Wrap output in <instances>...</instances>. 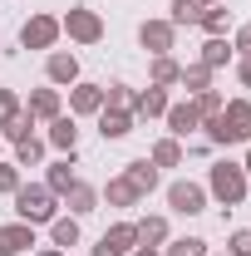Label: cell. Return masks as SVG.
Listing matches in <instances>:
<instances>
[{"instance_id":"obj_34","label":"cell","mask_w":251,"mask_h":256,"mask_svg":"<svg viewBox=\"0 0 251 256\" xmlns=\"http://www.w3.org/2000/svg\"><path fill=\"white\" fill-rule=\"evenodd\" d=\"M226 256H251V232L246 226H236V232L226 236Z\"/></svg>"},{"instance_id":"obj_42","label":"cell","mask_w":251,"mask_h":256,"mask_svg":"<svg viewBox=\"0 0 251 256\" xmlns=\"http://www.w3.org/2000/svg\"><path fill=\"white\" fill-rule=\"evenodd\" d=\"M202 5H222V0H202Z\"/></svg>"},{"instance_id":"obj_30","label":"cell","mask_w":251,"mask_h":256,"mask_svg":"<svg viewBox=\"0 0 251 256\" xmlns=\"http://www.w3.org/2000/svg\"><path fill=\"white\" fill-rule=\"evenodd\" d=\"M30 128H34V118L25 114V108H20V114H10V118L0 124V133H5L10 143H25V138H30Z\"/></svg>"},{"instance_id":"obj_22","label":"cell","mask_w":251,"mask_h":256,"mask_svg":"<svg viewBox=\"0 0 251 256\" xmlns=\"http://www.w3.org/2000/svg\"><path fill=\"white\" fill-rule=\"evenodd\" d=\"M148 162H153V168H182V138H158Z\"/></svg>"},{"instance_id":"obj_2","label":"cell","mask_w":251,"mask_h":256,"mask_svg":"<svg viewBox=\"0 0 251 256\" xmlns=\"http://www.w3.org/2000/svg\"><path fill=\"white\" fill-rule=\"evenodd\" d=\"M15 217L30 226H50L60 217V197L44 188V182H20L15 188Z\"/></svg>"},{"instance_id":"obj_39","label":"cell","mask_w":251,"mask_h":256,"mask_svg":"<svg viewBox=\"0 0 251 256\" xmlns=\"http://www.w3.org/2000/svg\"><path fill=\"white\" fill-rule=\"evenodd\" d=\"M128 256H162V252H158V246H133Z\"/></svg>"},{"instance_id":"obj_19","label":"cell","mask_w":251,"mask_h":256,"mask_svg":"<svg viewBox=\"0 0 251 256\" xmlns=\"http://www.w3.org/2000/svg\"><path fill=\"white\" fill-rule=\"evenodd\" d=\"M124 178L133 182V192H138V197H148V192L158 188V168H153L148 158H133V162L124 168Z\"/></svg>"},{"instance_id":"obj_9","label":"cell","mask_w":251,"mask_h":256,"mask_svg":"<svg viewBox=\"0 0 251 256\" xmlns=\"http://www.w3.org/2000/svg\"><path fill=\"white\" fill-rule=\"evenodd\" d=\"M168 138H188L202 128V114H197V98H182V104H168Z\"/></svg>"},{"instance_id":"obj_12","label":"cell","mask_w":251,"mask_h":256,"mask_svg":"<svg viewBox=\"0 0 251 256\" xmlns=\"http://www.w3.org/2000/svg\"><path fill=\"white\" fill-rule=\"evenodd\" d=\"M34 246V226L30 222H5L0 226V256H25Z\"/></svg>"},{"instance_id":"obj_28","label":"cell","mask_w":251,"mask_h":256,"mask_svg":"<svg viewBox=\"0 0 251 256\" xmlns=\"http://www.w3.org/2000/svg\"><path fill=\"white\" fill-rule=\"evenodd\" d=\"M40 162H44V143H40V138H25V143H15V168H40Z\"/></svg>"},{"instance_id":"obj_18","label":"cell","mask_w":251,"mask_h":256,"mask_svg":"<svg viewBox=\"0 0 251 256\" xmlns=\"http://www.w3.org/2000/svg\"><path fill=\"white\" fill-rule=\"evenodd\" d=\"M98 197H104L108 207H138V202H143V197L133 192V182H128L124 172H118V178H108V182H104V192H98Z\"/></svg>"},{"instance_id":"obj_21","label":"cell","mask_w":251,"mask_h":256,"mask_svg":"<svg viewBox=\"0 0 251 256\" xmlns=\"http://www.w3.org/2000/svg\"><path fill=\"white\" fill-rule=\"evenodd\" d=\"M236 60V50H232V40L226 34H207V44H202V64L207 69H222V64Z\"/></svg>"},{"instance_id":"obj_32","label":"cell","mask_w":251,"mask_h":256,"mask_svg":"<svg viewBox=\"0 0 251 256\" xmlns=\"http://www.w3.org/2000/svg\"><path fill=\"white\" fill-rule=\"evenodd\" d=\"M162 256H207V242L202 236H178V242H168Z\"/></svg>"},{"instance_id":"obj_1","label":"cell","mask_w":251,"mask_h":256,"mask_svg":"<svg viewBox=\"0 0 251 256\" xmlns=\"http://www.w3.org/2000/svg\"><path fill=\"white\" fill-rule=\"evenodd\" d=\"M207 138L217 148H232V143H251V98H232L217 118H202Z\"/></svg>"},{"instance_id":"obj_16","label":"cell","mask_w":251,"mask_h":256,"mask_svg":"<svg viewBox=\"0 0 251 256\" xmlns=\"http://www.w3.org/2000/svg\"><path fill=\"white\" fill-rule=\"evenodd\" d=\"M94 118H98V133H104L108 143H118V138L133 133V114H128V108H98Z\"/></svg>"},{"instance_id":"obj_23","label":"cell","mask_w":251,"mask_h":256,"mask_svg":"<svg viewBox=\"0 0 251 256\" xmlns=\"http://www.w3.org/2000/svg\"><path fill=\"white\" fill-rule=\"evenodd\" d=\"M69 182H74V153H64L60 162H50V178H44V188L54 192V197H64V192H69Z\"/></svg>"},{"instance_id":"obj_26","label":"cell","mask_w":251,"mask_h":256,"mask_svg":"<svg viewBox=\"0 0 251 256\" xmlns=\"http://www.w3.org/2000/svg\"><path fill=\"white\" fill-rule=\"evenodd\" d=\"M133 226H138V246H162L168 242V217H143Z\"/></svg>"},{"instance_id":"obj_3","label":"cell","mask_w":251,"mask_h":256,"mask_svg":"<svg viewBox=\"0 0 251 256\" xmlns=\"http://www.w3.org/2000/svg\"><path fill=\"white\" fill-rule=\"evenodd\" d=\"M246 172H242V162H232V158H222L207 168V197H217L222 207H242L246 202Z\"/></svg>"},{"instance_id":"obj_10","label":"cell","mask_w":251,"mask_h":256,"mask_svg":"<svg viewBox=\"0 0 251 256\" xmlns=\"http://www.w3.org/2000/svg\"><path fill=\"white\" fill-rule=\"evenodd\" d=\"M104 108V84H89V79H79V84H69V114H79V118H89Z\"/></svg>"},{"instance_id":"obj_35","label":"cell","mask_w":251,"mask_h":256,"mask_svg":"<svg viewBox=\"0 0 251 256\" xmlns=\"http://www.w3.org/2000/svg\"><path fill=\"white\" fill-rule=\"evenodd\" d=\"M232 50H236V60H251V20H246V25H236V34H232Z\"/></svg>"},{"instance_id":"obj_33","label":"cell","mask_w":251,"mask_h":256,"mask_svg":"<svg viewBox=\"0 0 251 256\" xmlns=\"http://www.w3.org/2000/svg\"><path fill=\"white\" fill-rule=\"evenodd\" d=\"M197 98V114H202V118H217L222 108H226V98L217 94V89H202V94H192Z\"/></svg>"},{"instance_id":"obj_6","label":"cell","mask_w":251,"mask_h":256,"mask_svg":"<svg viewBox=\"0 0 251 256\" xmlns=\"http://www.w3.org/2000/svg\"><path fill=\"white\" fill-rule=\"evenodd\" d=\"M54 40H60V20L54 15H30L20 25V44L25 50H54Z\"/></svg>"},{"instance_id":"obj_29","label":"cell","mask_w":251,"mask_h":256,"mask_svg":"<svg viewBox=\"0 0 251 256\" xmlns=\"http://www.w3.org/2000/svg\"><path fill=\"white\" fill-rule=\"evenodd\" d=\"M168 10H172V15H168V20H172V25H197V20H202V10H207V5H202V0H172V5H168Z\"/></svg>"},{"instance_id":"obj_38","label":"cell","mask_w":251,"mask_h":256,"mask_svg":"<svg viewBox=\"0 0 251 256\" xmlns=\"http://www.w3.org/2000/svg\"><path fill=\"white\" fill-rule=\"evenodd\" d=\"M236 79H242V84L251 89V60H242V64H236Z\"/></svg>"},{"instance_id":"obj_37","label":"cell","mask_w":251,"mask_h":256,"mask_svg":"<svg viewBox=\"0 0 251 256\" xmlns=\"http://www.w3.org/2000/svg\"><path fill=\"white\" fill-rule=\"evenodd\" d=\"M10 114H20V98H15V89H0V124H5Z\"/></svg>"},{"instance_id":"obj_4","label":"cell","mask_w":251,"mask_h":256,"mask_svg":"<svg viewBox=\"0 0 251 256\" xmlns=\"http://www.w3.org/2000/svg\"><path fill=\"white\" fill-rule=\"evenodd\" d=\"M60 34H69L74 44H98L104 40V20H98V10H89V5H74L60 20Z\"/></svg>"},{"instance_id":"obj_5","label":"cell","mask_w":251,"mask_h":256,"mask_svg":"<svg viewBox=\"0 0 251 256\" xmlns=\"http://www.w3.org/2000/svg\"><path fill=\"white\" fill-rule=\"evenodd\" d=\"M168 207L182 217H197V212H207V188L192 178H178V182H168Z\"/></svg>"},{"instance_id":"obj_27","label":"cell","mask_w":251,"mask_h":256,"mask_svg":"<svg viewBox=\"0 0 251 256\" xmlns=\"http://www.w3.org/2000/svg\"><path fill=\"white\" fill-rule=\"evenodd\" d=\"M197 25H202L207 34H226V30H232V10H226V5H207Z\"/></svg>"},{"instance_id":"obj_20","label":"cell","mask_w":251,"mask_h":256,"mask_svg":"<svg viewBox=\"0 0 251 256\" xmlns=\"http://www.w3.org/2000/svg\"><path fill=\"white\" fill-rule=\"evenodd\" d=\"M178 74H182V64L172 60V54H153V64H148V84L172 89V84H178Z\"/></svg>"},{"instance_id":"obj_11","label":"cell","mask_w":251,"mask_h":256,"mask_svg":"<svg viewBox=\"0 0 251 256\" xmlns=\"http://www.w3.org/2000/svg\"><path fill=\"white\" fill-rule=\"evenodd\" d=\"M44 79H50L54 89L79 84V60H74V54H64V50H50V60H44Z\"/></svg>"},{"instance_id":"obj_14","label":"cell","mask_w":251,"mask_h":256,"mask_svg":"<svg viewBox=\"0 0 251 256\" xmlns=\"http://www.w3.org/2000/svg\"><path fill=\"white\" fill-rule=\"evenodd\" d=\"M25 114H30L34 124H50V118H60V89H54V84H50V89H30Z\"/></svg>"},{"instance_id":"obj_31","label":"cell","mask_w":251,"mask_h":256,"mask_svg":"<svg viewBox=\"0 0 251 256\" xmlns=\"http://www.w3.org/2000/svg\"><path fill=\"white\" fill-rule=\"evenodd\" d=\"M104 108H128L133 114V89L128 84H104Z\"/></svg>"},{"instance_id":"obj_36","label":"cell","mask_w":251,"mask_h":256,"mask_svg":"<svg viewBox=\"0 0 251 256\" xmlns=\"http://www.w3.org/2000/svg\"><path fill=\"white\" fill-rule=\"evenodd\" d=\"M15 188H20V168H15V162H0V192L15 197Z\"/></svg>"},{"instance_id":"obj_40","label":"cell","mask_w":251,"mask_h":256,"mask_svg":"<svg viewBox=\"0 0 251 256\" xmlns=\"http://www.w3.org/2000/svg\"><path fill=\"white\" fill-rule=\"evenodd\" d=\"M242 172H246V182H251V143H246V158H242Z\"/></svg>"},{"instance_id":"obj_7","label":"cell","mask_w":251,"mask_h":256,"mask_svg":"<svg viewBox=\"0 0 251 256\" xmlns=\"http://www.w3.org/2000/svg\"><path fill=\"white\" fill-rule=\"evenodd\" d=\"M138 44H143L148 54H172L178 25H172V20H143V25H138Z\"/></svg>"},{"instance_id":"obj_41","label":"cell","mask_w":251,"mask_h":256,"mask_svg":"<svg viewBox=\"0 0 251 256\" xmlns=\"http://www.w3.org/2000/svg\"><path fill=\"white\" fill-rule=\"evenodd\" d=\"M34 256H64V252H60V246H44V252H34Z\"/></svg>"},{"instance_id":"obj_13","label":"cell","mask_w":251,"mask_h":256,"mask_svg":"<svg viewBox=\"0 0 251 256\" xmlns=\"http://www.w3.org/2000/svg\"><path fill=\"white\" fill-rule=\"evenodd\" d=\"M64 207H69V217H89V212H98V188H89V182H69V192H64Z\"/></svg>"},{"instance_id":"obj_8","label":"cell","mask_w":251,"mask_h":256,"mask_svg":"<svg viewBox=\"0 0 251 256\" xmlns=\"http://www.w3.org/2000/svg\"><path fill=\"white\" fill-rule=\"evenodd\" d=\"M133 246H138V226H133V222H114L94 242V256H128Z\"/></svg>"},{"instance_id":"obj_24","label":"cell","mask_w":251,"mask_h":256,"mask_svg":"<svg viewBox=\"0 0 251 256\" xmlns=\"http://www.w3.org/2000/svg\"><path fill=\"white\" fill-rule=\"evenodd\" d=\"M50 242H54L60 252L79 246V217H54V222H50Z\"/></svg>"},{"instance_id":"obj_17","label":"cell","mask_w":251,"mask_h":256,"mask_svg":"<svg viewBox=\"0 0 251 256\" xmlns=\"http://www.w3.org/2000/svg\"><path fill=\"white\" fill-rule=\"evenodd\" d=\"M50 148H60V153H74L79 148V124H74V114L69 118H50Z\"/></svg>"},{"instance_id":"obj_15","label":"cell","mask_w":251,"mask_h":256,"mask_svg":"<svg viewBox=\"0 0 251 256\" xmlns=\"http://www.w3.org/2000/svg\"><path fill=\"white\" fill-rule=\"evenodd\" d=\"M162 114H168V89L148 84V89L133 94V118H162Z\"/></svg>"},{"instance_id":"obj_25","label":"cell","mask_w":251,"mask_h":256,"mask_svg":"<svg viewBox=\"0 0 251 256\" xmlns=\"http://www.w3.org/2000/svg\"><path fill=\"white\" fill-rule=\"evenodd\" d=\"M178 84L188 89V94H202V89H212V69L197 60V64H182V74H178Z\"/></svg>"}]
</instances>
